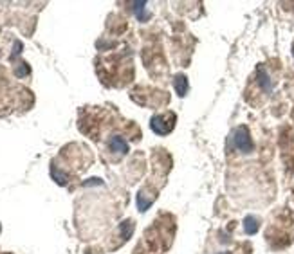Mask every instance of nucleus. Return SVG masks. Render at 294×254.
I'll return each instance as SVG.
<instances>
[{
	"instance_id": "1",
	"label": "nucleus",
	"mask_w": 294,
	"mask_h": 254,
	"mask_svg": "<svg viewBox=\"0 0 294 254\" xmlns=\"http://www.w3.org/2000/svg\"><path fill=\"white\" fill-rule=\"evenodd\" d=\"M231 146L242 153H251L255 150V144H253V139L249 135V130L245 127L235 128L233 133H231Z\"/></svg>"
},
{
	"instance_id": "2",
	"label": "nucleus",
	"mask_w": 294,
	"mask_h": 254,
	"mask_svg": "<svg viewBox=\"0 0 294 254\" xmlns=\"http://www.w3.org/2000/svg\"><path fill=\"white\" fill-rule=\"evenodd\" d=\"M172 127L173 125H168L164 116H154L150 119V128L157 135H166L168 132H172Z\"/></svg>"
},
{
	"instance_id": "3",
	"label": "nucleus",
	"mask_w": 294,
	"mask_h": 254,
	"mask_svg": "<svg viewBox=\"0 0 294 254\" xmlns=\"http://www.w3.org/2000/svg\"><path fill=\"white\" fill-rule=\"evenodd\" d=\"M108 148H110V152H114V153H117V155L128 153V143L121 137V135H112L110 141H108Z\"/></svg>"
},
{
	"instance_id": "4",
	"label": "nucleus",
	"mask_w": 294,
	"mask_h": 254,
	"mask_svg": "<svg viewBox=\"0 0 294 254\" xmlns=\"http://www.w3.org/2000/svg\"><path fill=\"white\" fill-rule=\"evenodd\" d=\"M258 85H260L262 89L266 90V92H271L272 90V83H271V77L267 74V71L264 67L258 69Z\"/></svg>"
},
{
	"instance_id": "5",
	"label": "nucleus",
	"mask_w": 294,
	"mask_h": 254,
	"mask_svg": "<svg viewBox=\"0 0 294 254\" xmlns=\"http://www.w3.org/2000/svg\"><path fill=\"white\" fill-rule=\"evenodd\" d=\"M134 11L139 22H146L150 18V13L146 11V2H134Z\"/></svg>"
},
{
	"instance_id": "6",
	"label": "nucleus",
	"mask_w": 294,
	"mask_h": 254,
	"mask_svg": "<svg viewBox=\"0 0 294 254\" xmlns=\"http://www.w3.org/2000/svg\"><path fill=\"white\" fill-rule=\"evenodd\" d=\"M258 227H260L258 218H255V216H245V220H244L245 234H255V232L258 231Z\"/></svg>"
},
{
	"instance_id": "7",
	"label": "nucleus",
	"mask_w": 294,
	"mask_h": 254,
	"mask_svg": "<svg viewBox=\"0 0 294 254\" xmlns=\"http://www.w3.org/2000/svg\"><path fill=\"white\" fill-rule=\"evenodd\" d=\"M188 79L186 76H177L175 77V90H177L179 96H186L188 94Z\"/></svg>"
},
{
	"instance_id": "8",
	"label": "nucleus",
	"mask_w": 294,
	"mask_h": 254,
	"mask_svg": "<svg viewBox=\"0 0 294 254\" xmlns=\"http://www.w3.org/2000/svg\"><path fill=\"white\" fill-rule=\"evenodd\" d=\"M152 202H154V197H148L146 199V195L141 191V193H137V207H139V211H146L148 207L152 205Z\"/></svg>"
},
{
	"instance_id": "9",
	"label": "nucleus",
	"mask_w": 294,
	"mask_h": 254,
	"mask_svg": "<svg viewBox=\"0 0 294 254\" xmlns=\"http://www.w3.org/2000/svg\"><path fill=\"white\" fill-rule=\"evenodd\" d=\"M121 234H123V238L125 240H128V238L132 236V232H134V224H132V220H127V222H123L121 224Z\"/></svg>"
},
{
	"instance_id": "10",
	"label": "nucleus",
	"mask_w": 294,
	"mask_h": 254,
	"mask_svg": "<svg viewBox=\"0 0 294 254\" xmlns=\"http://www.w3.org/2000/svg\"><path fill=\"white\" fill-rule=\"evenodd\" d=\"M51 175H53V178H54V180H56L58 184H65V182H67L65 173H60V172H58V168H56V166H53V168H51Z\"/></svg>"
},
{
	"instance_id": "11",
	"label": "nucleus",
	"mask_w": 294,
	"mask_h": 254,
	"mask_svg": "<svg viewBox=\"0 0 294 254\" xmlns=\"http://www.w3.org/2000/svg\"><path fill=\"white\" fill-rule=\"evenodd\" d=\"M218 254H229V253H218Z\"/></svg>"
},
{
	"instance_id": "12",
	"label": "nucleus",
	"mask_w": 294,
	"mask_h": 254,
	"mask_svg": "<svg viewBox=\"0 0 294 254\" xmlns=\"http://www.w3.org/2000/svg\"><path fill=\"white\" fill-rule=\"evenodd\" d=\"M293 56H294V47H293Z\"/></svg>"
}]
</instances>
